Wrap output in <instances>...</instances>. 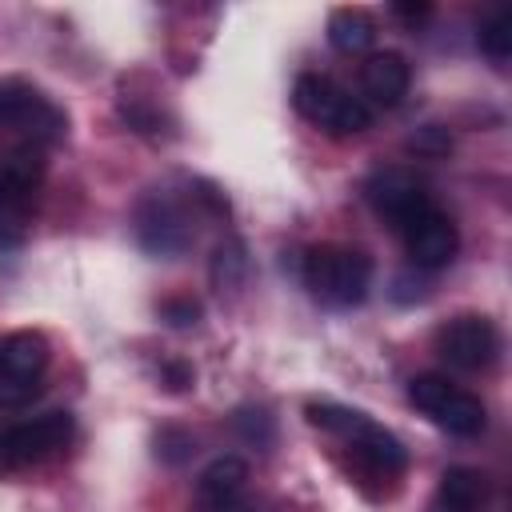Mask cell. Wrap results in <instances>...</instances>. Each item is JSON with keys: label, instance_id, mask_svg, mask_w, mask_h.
Here are the masks:
<instances>
[{"label": "cell", "instance_id": "cell-1", "mask_svg": "<svg viewBox=\"0 0 512 512\" xmlns=\"http://www.w3.org/2000/svg\"><path fill=\"white\" fill-rule=\"evenodd\" d=\"M200 212L228 216L224 192L212 188L208 180H192L184 188V196L172 192V188H152L148 196H140V204L132 212L140 248L152 252V256H164V260L184 256L196 244V216Z\"/></svg>", "mask_w": 512, "mask_h": 512}, {"label": "cell", "instance_id": "cell-2", "mask_svg": "<svg viewBox=\"0 0 512 512\" xmlns=\"http://www.w3.org/2000/svg\"><path fill=\"white\" fill-rule=\"evenodd\" d=\"M304 412H308V424L312 428L336 436L340 448H348L356 472H364L372 480H396V476H404V468H408L404 444L384 424H376L372 416H364L356 408H344V404H332V400H320V404L312 400Z\"/></svg>", "mask_w": 512, "mask_h": 512}, {"label": "cell", "instance_id": "cell-3", "mask_svg": "<svg viewBox=\"0 0 512 512\" xmlns=\"http://www.w3.org/2000/svg\"><path fill=\"white\" fill-rule=\"evenodd\" d=\"M300 280L312 300L328 308H352L372 288V256L352 244H312L300 264Z\"/></svg>", "mask_w": 512, "mask_h": 512}, {"label": "cell", "instance_id": "cell-4", "mask_svg": "<svg viewBox=\"0 0 512 512\" xmlns=\"http://www.w3.org/2000/svg\"><path fill=\"white\" fill-rule=\"evenodd\" d=\"M44 148H28V144H8L0 152V252L20 248L44 188Z\"/></svg>", "mask_w": 512, "mask_h": 512}, {"label": "cell", "instance_id": "cell-5", "mask_svg": "<svg viewBox=\"0 0 512 512\" xmlns=\"http://www.w3.org/2000/svg\"><path fill=\"white\" fill-rule=\"evenodd\" d=\"M0 132H8L12 144L52 148L68 136V112L32 80L4 76L0 80Z\"/></svg>", "mask_w": 512, "mask_h": 512}, {"label": "cell", "instance_id": "cell-6", "mask_svg": "<svg viewBox=\"0 0 512 512\" xmlns=\"http://www.w3.org/2000/svg\"><path fill=\"white\" fill-rule=\"evenodd\" d=\"M292 108L328 136H356L372 128V108L324 72H304L292 84Z\"/></svg>", "mask_w": 512, "mask_h": 512}, {"label": "cell", "instance_id": "cell-7", "mask_svg": "<svg viewBox=\"0 0 512 512\" xmlns=\"http://www.w3.org/2000/svg\"><path fill=\"white\" fill-rule=\"evenodd\" d=\"M72 436H76V420H72V412H60V408L0 424V476L36 468V464L60 456L72 444Z\"/></svg>", "mask_w": 512, "mask_h": 512}, {"label": "cell", "instance_id": "cell-8", "mask_svg": "<svg viewBox=\"0 0 512 512\" xmlns=\"http://www.w3.org/2000/svg\"><path fill=\"white\" fill-rule=\"evenodd\" d=\"M52 364V344L36 328L8 332L0 340V408H24L40 396Z\"/></svg>", "mask_w": 512, "mask_h": 512}, {"label": "cell", "instance_id": "cell-9", "mask_svg": "<svg viewBox=\"0 0 512 512\" xmlns=\"http://www.w3.org/2000/svg\"><path fill=\"white\" fill-rule=\"evenodd\" d=\"M408 400L444 432L452 436H480L488 424V412L480 404V396H472L468 388L452 384L440 372H420L408 380Z\"/></svg>", "mask_w": 512, "mask_h": 512}, {"label": "cell", "instance_id": "cell-10", "mask_svg": "<svg viewBox=\"0 0 512 512\" xmlns=\"http://www.w3.org/2000/svg\"><path fill=\"white\" fill-rule=\"evenodd\" d=\"M432 348L456 372H484L500 356V332L488 316L460 312L432 332Z\"/></svg>", "mask_w": 512, "mask_h": 512}, {"label": "cell", "instance_id": "cell-11", "mask_svg": "<svg viewBox=\"0 0 512 512\" xmlns=\"http://www.w3.org/2000/svg\"><path fill=\"white\" fill-rule=\"evenodd\" d=\"M364 200H368L372 212H376L380 220H388L396 232H400L412 216H420L424 208L436 204L432 192H428V184H424L412 168H376V172L368 176V184H364Z\"/></svg>", "mask_w": 512, "mask_h": 512}, {"label": "cell", "instance_id": "cell-12", "mask_svg": "<svg viewBox=\"0 0 512 512\" xmlns=\"http://www.w3.org/2000/svg\"><path fill=\"white\" fill-rule=\"evenodd\" d=\"M400 240H404V252L416 268L424 272H436V268H448L460 252V232L452 224L448 212H440L436 204L424 208L420 216H412L404 228H400Z\"/></svg>", "mask_w": 512, "mask_h": 512}, {"label": "cell", "instance_id": "cell-13", "mask_svg": "<svg viewBox=\"0 0 512 512\" xmlns=\"http://www.w3.org/2000/svg\"><path fill=\"white\" fill-rule=\"evenodd\" d=\"M196 512H256L248 500V464L236 456L212 460L196 480Z\"/></svg>", "mask_w": 512, "mask_h": 512}, {"label": "cell", "instance_id": "cell-14", "mask_svg": "<svg viewBox=\"0 0 512 512\" xmlns=\"http://www.w3.org/2000/svg\"><path fill=\"white\" fill-rule=\"evenodd\" d=\"M408 84H412V68L400 52H372L364 64H360V88H364V104H376V108H396L404 96H408Z\"/></svg>", "mask_w": 512, "mask_h": 512}, {"label": "cell", "instance_id": "cell-15", "mask_svg": "<svg viewBox=\"0 0 512 512\" xmlns=\"http://www.w3.org/2000/svg\"><path fill=\"white\" fill-rule=\"evenodd\" d=\"M488 500V480L484 472L476 468H448L436 484V500H432V512H480V504Z\"/></svg>", "mask_w": 512, "mask_h": 512}, {"label": "cell", "instance_id": "cell-16", "mask_svg": "<svg viewBox=\"0 0 512 512\" xmlns=\"http://www.w3.org/2000/svg\"><path fill=\"white\" fill-rule=\"evenodd\" d=\"M328 44L344 56H356V52H368L376 44V20L368 8H356V4H344V8H332L328 12Z\"/></svg>", "mask_w": 512, "mask_h": 512}, {"label": "cell", "instance_id": "cell-17", "mask_svg": "<svg viewBox=\"0 0 512 512\" xmlns=\"http://www.w3.org/2000/svg\"><path fill=\"white\" fill-rule=\"evenodd\" d=\"M476 44H480V52H484L492 64H504V60L512 56V16H508V8H492V12L480 20Z\"/></svg>", "mask_w": 512, "mask_h": 512}, {"label": "cell", "instance_id": "cell-18", "mask_svg": "<svg viewBox=\"0 0 512 512\" xmlns=\"http://www.w3.org/2000/svg\"><path fill=\"white\" fill-rule=\"evenodd\" d=\"M244 276H248V252H244V244L240 240H224L216 248V256H212V284L220 292H232V288L244 284Z\"/></svg>", "mask_w": 512, "mask_h": 512}, {"label": "cell", "instance_id": "cell-19", "mask_svg": "<svg viewBox=\"0 0 512 512\" xmlns=\"http://www.w3.org/2000/svg\"><path fill=\"white\" fill-rule=\"evenodd\" d=\"M120 116H124L128 128H136L144 136H160L164 124H168L164 108L156 100H144V96H120Z\"/></svg>", "mask_w": 512, "mask_h": 512}, {"label": "cell", "instance_id": "cell-20", "mask_svg": "<svg viewBox=\"0 0 512 512\" xmlns=\"http://www.w3.org/2000/svg\"><path fill=\"white\" fill-rule=\"evenodd\" d=\"M192 452H196V440L184 432V428H160L156 432V456L164 460V464H184V460H192Z\"/></svg>", "mask_w": 512, "mask_h": 512}, {"label": "cell", "instance_id": "cell-21", "mask_svg": "<svg viewBox=\"0 0 512 512\" xmlns=\"http://www.w3.org/2000/svg\"><path fill=\"white\" fill-rule=\"evenodd\" d=\"M200 312L204 308L192 296H168V300H160V320L172 324V328H192L200 320Z\"/></svg>", "mask_w": 512, "mask_h": 512}, {"label": "cell", "instance_id": "cell-22", "mask_svg": "<svg viewBox=\"0 0 512 512\" xmlns=\"http://www.w3.org/2000/svg\"><path fill=\"white\" fill-rule=\"evenodd\" d=\"M160 376H164V388H168V392H188V388L196 384V368H192V364H180V360H168V364L160 368Z\"/></svg>", "mask_w": 512, "mask_h": 512}, {"label": "cell", "instance_id": "cell-23", "mask_svg": "<svg viewBox=\"0 0 512 512\" xmlns=\"http://www.w3.org/2000/svg\"><path fill=\"white\" fill-rule=\"evenodd\" d=\"M392 12L404 16V20H424L428 16V4H392Z\"/></svg>", "mask_w": 512, "mask_h": 512}]
</instances>
